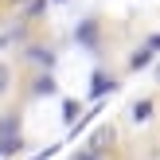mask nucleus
I'll return each instance as SVG.
<instances>
[{
	"instance_id": "nucleus-1",
	"label": "nucleus",
	"mask_w": 160,
	"mask_h": 160,
	"mask_svg": "<svg viewBox=\"0 0 160 160\" xmlns=\"http://www.w3.org/2000/svg\"><path fill=\"white\" fill-rule=\"evenodd\" d=\"M74 39H78L82 51H102V28H98V20H94V16H82L78 28H74Z\"/></svg>"
},
{
	"instance_id": "nucleus-2",
	"label": "nucleus",
	"mask_w": 160,
	"mask_h": 160,
	"mask_svg": "<svg viewBox=\"0 0 160 160\" xmlns=\"http://www.w3.org/2000/svg\"><path fill=\"white\" fill-rule=\"evenodd\" d=\"M23 59L35 62V67H43V70H55V51L47 43H28L23 47Z\"/></svg>"
},
{
	"instance_id": "nucleus-3",
	"label": "nucleus",
	"mask_w": 160,
	"mask_h": 160,
	"mask_svg": "<svg viewBox=\"0 0 160 160\" xmlns=\"http://www.w3.org/2000/svg\"><path fill=\"white\" fill-rule=\"evenodd\" d=\"M117 86H121V82H117V78L113 74H106V70H94V82H90V98H106V94H117Z\"/></svg>"
},
{
	"instance_id": "nucleus-4",
	"label": "nucleus",
	"mask_w": 160,
	"mask_h": 160,
	"mask_svg": "<svg viewBox=\"0 0 160 160\" xmlns=\"http://www.w3.org/2000/svg\"><path fill=\"white\" fill-rule=\"evenodd\" d=\"M113 141H117V129L113 125H102V129H94V137H90V152H106V148H113Z\"/></svg>"
},
{
	"instance_id": "nucleus-5",
	"label": "nucleus",
	"mask_w": 160,
	"mask_h": 160,
	"mask_svg": "<svg viewBox=\"0 0 160 160\" xmlns=\"http://www.w3.org/2000/svg\"><path fill=\"white\" fill-rule=\"evenodd\" d=\"M31 94H35V98H47V94H59V82L51 78V70H43V74H39L35 82H31Z\"/></svg>"
},
{
	"instance_id": "nucleus-6",
	"label": "nucleus",
	"mask_w": 160,
	"mask_h": 160,
	"mask_svg": "<svg viewBox=\"0 0 160 160\" xmlns=\"http://www.w3.org/2000/svg\"><path fill=\"white\" fill-rule=\"evenodd\" d=\"M20 8H23V20H43L47 8H51V0H28V4H20Z\"/></svg>"
},
{
	"instance_id": "nucleus-7",
	"label": "nucleus",
	"mask_w": 160,
	"mask_h": 160,
	"mask_svg": "<svg viewBox=\"0 0 160 160\" xmlns=\"http://www.w3.org/2000/svg\"><path fill=\"white\" fill-rule=\"evenodd\" d=\"M16 152H23V137H20V133L0 137V156H16Z\"/></svg>"
},
{
	"instance_id": "nucleus-8",
	"label": "nucleus",
	"mask_w": 160,
	"mask_h": 160,
	"mask_svg": "<svg viewBox=\"0 0 160 160\" xmlns=\"http://www.w3.org/2000/svg\"><path fill=\"white\" fill-rule=\"evenodd\" d=\"M152 98H141V102H133V121H148L152 117Z\"/></svg>"
},
{
	"instance_id": "nucleus-9",
	"label": "nucleus",
	"mask_w": 160,
	"mask_h": 160,
	"mask_svg": "<svg viewBox=\"0 0 160 160\" xmlns=\"http://www.w3.org/2000/svg\"><path fill=\"white\" fill-rule=\"evenodd\" d=\"M12 74H16V70L8 67V62H0V98H8V94H12Z\"/></svg>"
},
{
	"instance_id": "nucleus-10",
	"label": "nucleus",
	"mask_w": 160,
	"mask_h": 160,
	"mask_svg": "<svg viewBox=\"0 0 160 160\" xmlns=\"http://www.w3.org/2000/svg\"><path fill=\"white\" fill-rule=\"evenodd\" d=\"M8 133H20V113L0 117V137H8Z\"/></svg>"
},
{
	"instance_id": "nucleus-11",
	"label": "nucleus",
	"mask_w": 160,
	"mask_h": 160,
	"mask_svg": "<svg viewBox=\"0 0 160 160\" xmlns=\"http://www.w3.org/2000/svg\"><path fill=\"white\" fill-rule=\"evenodd\" d=\"M148 62H152V51H145V47H141V51H137V55L129 59V70H145Z\"/></svg>"
},
{
	"instance_id": "nucleus-12",
	"label": "nucleus",
	"mask_w": 160,
	"mask_h": 160,
	"mask_svg": "<svg viewBox=\"0 0 160 160\" xmlns=\"http://www.w3.org/2000/svg\"><path fill=\"white\" fill-rule=\"evenodd\" d=\"M78 113H82V106H78L74 98H67V102H62V117H67V121H78Z\"/></svg>"
},
{
	"instance_id": "nucleus-13",
	"label": "nucleus",
	"mask_w": 160,
	"mask_h": 160,
	"mask_svg": "<svg viewBox=\"0 0 160 160\" xmlns=\"http://www.w3.org/2000/svg\"><path fill=\"white\" fill-rule=\"evenodd\" d=\"M145 51H152V55L160 51V31H152V35H148V39H145Z\"/></svg>"
},
{
	"instance_id": "nucleus-14",
	"label": "nucleus",
	"mask_w": 160,
	"mask_h": 160,
	"mask_svg": "<svg viewBox=\"0 0 160 160\" xmlns=\"http://www.w3.org/2000/svg\"><path fill=\"white\" fill-rule=\"evenodd\" d=\"M51 152H55V145H51V148H43V152H35L31 160H51Z\"/></svg>"
},
{
	"instance_id": "nucleus-15",
	"label": "nucleus",
	"mask_w": 160,
	"mask_h": 160,
	"mask_svg": "<svg viewBox=\"0 0 160 160\" xmlns=\"http://www.w3.org/2000/svg\"><path fill=\"white\" fill-rule=\"evenodd\" d=\"M74 160H102V156H98V152H90V148H86V152H78Z\"/></svg>"
},
{
	"instance_id": "nucleus-16",
	"label": "nucleus",
	"mask_w": 160,
	"mask_h": 160,
	"mask_svg": "<svg viewBox=\"0 0 160 160\" xmlns=\"http://www.w3.org/2000/svg\"><path fill=\"white\" fill-rule=\"evenodd\" d=\"M12 4H16V8H20V4H28V0H12Z\"/></svg>"
},
{
	"instance_id": "nucleus-17",
	"label": "nucleus",
	"mask_w": 160,
	"mask_h": 160,
	"mask_svg": "<svg viewBox=\"0 0 160 160\" xmlns=\"http://www.w3.org/2000/svg\"><path fill=\"white\" fill-rule=\"evenodd\" d=\"M156 82H160V67H156Z\"/></svg>"
},
{
	"instance_id": "nucleus-18",
	"label": "nucleus",
	"mask_w": 160,
	"mask_h": 160,
	"mask_svg": "<svg viewBox=\"0 0 160 160\" xmlns=\"http://www.w3.org/2000/svg\"><path fill=\"white\" fill-rule=\"evenodd\" d=\"M55 4H62V0H55Z\"/></svg>"
}]
</instances>
